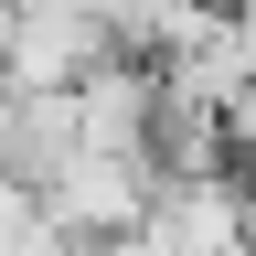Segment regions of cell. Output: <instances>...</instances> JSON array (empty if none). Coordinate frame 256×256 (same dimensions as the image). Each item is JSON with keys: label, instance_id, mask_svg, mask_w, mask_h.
Here are the masks:
<instances>
[{"label": "cell", "instance_id": "obj_1", "mask_svg": "<svg viewBox=\"0 0 256 256\" xmlns=\"http://www.w3.org/2000/svg\"><path fill=\"white\" fill-rule=\"evenodd\" d=\"M107 54L118 32L96 22V0H0V86H75Z\"/></svg>", "mask_w": 256, "mask_h": 256}, {"label": "cell", "instance_id": "obj_2", "mask_svg": "<svg viewBox=\"0 0 256 256\" xmlns=\"http://www.w3.org/2000/svg\"><path fill=\"white\" fill-rule=\"evenodd\" d=\"M139 203H150V171L118 150H64L43 182H32V214H43V235H139Z\"/></svg>", "mask_w": 256, "mask_h": 256}, {"label": "cell", "instance_id": "obj_3", "mask_svg": "<svg viewBox=\"0 0 256 256\" xmlns=\"http://www.w3.org/2000/svg\"><path fill=\"white\" fill-rule=\"evenodd\" d=\"M139 256H246V182H235V171L150 182V203H139Z\"/></svg>", "mask_w": 256, "mask_h": 256}]
</instances>
